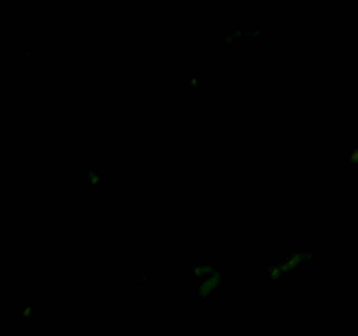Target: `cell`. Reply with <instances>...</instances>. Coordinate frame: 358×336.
Masks as SVG:
<instances>
[{
    "instance_id": "6da1fadb",
    "label": "cell",
    "mask_w": 358,
    "mask_h": 336,
    "mask_svg": "<svg viewBox=\"0 0 358 336\" xmlns=\"http://www.w3.org/2000/svg\"><path fill=\"white\" fill-rule=\"evenodd\" d=\"M309 258L311 256L308 252H293V254H290V256H287L283 261H279V263H276L275 266H271V270L267 271V273H269L271 279L276 280L278 277L285 275V273H290V271L297 270L302 263L308 261Z\"/></svg>"
},
{
    "instance_id": "7a4b0ae2",
    "label": "cell",
    "mask_w": 358,
    "mask_h": 336,
    "mask_svg": "<svg viewBox=\"0 0 358 336\" xmlns=\"http://www.w3.org/2000/svg\"><path fill=\"white\" fill-rule=\"evenodd\" d=\"M218 284H220V273H218L217 270H213L212 273H208V275H205V277H201L199 284H197L199 296H203V298L210 296V294L218 287Z\"/></svg>"
},
{
    "instance_id": "3957f363",
    "label": "cell",
    "mask_w": 358,
    "mask_h": 336,
    "mask_svg": "<svg viewBox=\"0 0 358 336\" xmlns=\"http://www.w3.org/2000/svg\"><path fill=\"white\" fill-rule=\"evenodd\" d=\"M349 161H351V163H358V149H355L353 153H351V156H349Z\"/></svg>"
}]
</instances>
